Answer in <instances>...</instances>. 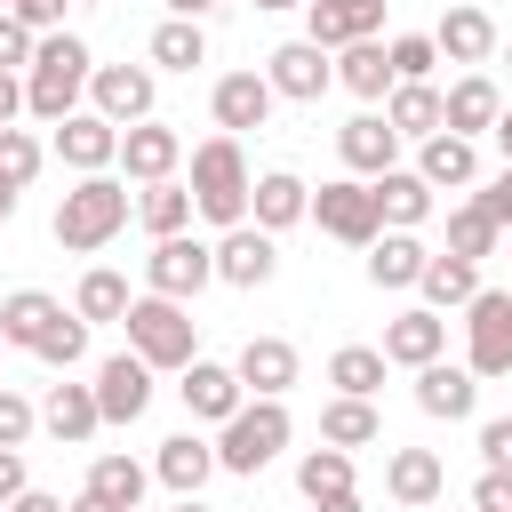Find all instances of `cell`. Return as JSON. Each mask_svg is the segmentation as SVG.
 I'll return each instance as SVG.
<instances>
[{"label":"cell","mask_w":512,"mask_h":512,"mask_svg":"<svg viewBox=\"0 0 512 512\" xmlns=\"http://www.w3.org/2000/svg\"><path fill=\"white\" fill-rule=\"evenodd\" d=\"M16 200H24V192H8V184H0V224H8V216H16Z\"/></svg>","instance_id":"59"},{"label":"cell","mask_w":512,"mask_h":512,"mask_svg":"<svg viewBox=\"0 0 512 512\" xmlns=\"http://www.w3.org/2000/svg\"><path fill=\"white\" fill-rule=\"evenodd\" d=\"M336 160H344V176H384V168H400V136L384 128V112H352L344 128H336Z\"/></svg>","instance_id":"20"},{"label":"cell","mask_w":512,"mask_h":512,"mask_svg":"<svg viewBox=\"0 0 512 512\" xmlns=\"http://www.w3.org/2000/svg\"><path fill=\"white\" fill-rule=\"evenodd\" d=\"M208 248H216V280H224V288H264V280L280 272V240L256 232V224H232V232L208 240Z\"/></svg>","instance_id":"17"},{"label":"cell","mask_w":512,"mask_h":512,"mask_svg":"<svg viewBox=\"0 0 512 512\" xmlns=\"http://www.w3.org/2000/svg\"><path fill=\"white\" fill-rule=\"evenodd\" d=\"M96 416L104 424H136L144 408H152V368L136 360V352H112V360H96Z\"/></svg>","instance_id":"14"},{"label":"cell","mask_w":512,"mask_h":512,"mask_svg":"<svg viewBox=\"0 0 512 512\" xmlns=\"http://www.w3.org/2000/svg\"><path fill=\"white\" fill-rule=\"evenodd\" d=\"M424 264H432V248H424L416 232H376V240H368V280H376V288H416Z\"/></svg>","instance_id":"31"},{"label":"cell","mask_w":512,"mask_h":512,"mask_svg":"<svg viewBox=\"0 0 512 512\" xmlns=\"http://www.w3.org/2000/svg\"><path fill=\"white\" fill-rule=\"evenodd\" d=\"M336 88H352L360 104H384V96H392L384 40H352V48H336Z\"/></svg>","instance_id":"33"},{"label":"cell","mask_w":512,"mask_h":512,"mask_svg":"<svg viewBox=\"0 0 512 512\" xmlns=\"http://www.w3.org/2000/svg\"><path fill=\"white\" fill-rule=\"evenodd\" d=\"M464 368L480 384H504L512 376V288H480L464 304Z\"/></svg>","instance_id":"6"},{"label":"cell","mask_w":512,"mask_h":512,"mask_svg":"<svg viewBox=\"0 0 512 512\" xmlns=\"http://www.w3.org/2000/svg\"><path fill=\"white\" fill-rule=\"evenodd\" d=\"M440 488H448V464H440L432 448H392V456H384V496H392L400 512H424Z\"/></svg>","instance_id":"25"},{"label":"cell","mask_w":512,"mask_h":512,"mask_svg":"<svg viewBox=\"0 0 512 512\" xmlns=\"http://www.w3.org/2000/svg\"><path fill=\"white\" fill-rule=\"evenodd\" d=\"M176 512H208V504H200V496H176Z\"/></svg>","instance_id":"60"},{"label":"cell","mask_w":512,"mask_h":512,"mask_svg":"<svg viewBox=\"0 0 512 512\" xmlns=\"http://www.w3.org/2000/svg\"><path fill=\"white\" fill-rule=\"evenodd\" d=\"M88 72H96V56H88V40L80 32H40V48H32V72H24V112L32 120H72L80 112V96H88Z\"/></svg>","instance_id":"1"},{"label":"cell","mask_w":512,"mask_h":512,"mask_svg":"<svg viewBox=\"0 0 512 512\" xmlns=\"http://www.w3.org/2000/svg\"><path fill=\"white\" fill-rule=\"evenodd\" d=\"M496 240H504V232H496V224H488V216L464 200V208H448V248H440V256H464V264H480V256H496Z\"/></svg>","instance_id":"43"},{"label":"cell","mask_w":512,"mask_h":512,"mask_svg":"<svg viewBox=\"0 0 512 512\" xmlns=\"http://www.w3.org/2000/svg\"><path fill=\"white\" fill-rule=\"evenodd\" d=\"M384 32V0H304V40L312 48H352V40H376Z\"/></svg>","instance_id":"15"},{"label":"cell","mask_w":512,"mask_h":512,"mask_svg":"<svg viewBox=\"0 0 512 512\" xmlns=\"http://www.w3.org/2000/svg\"><path fill=\"white\" fill-rule=\"evenodd\" d=\"M248 152H240V136H208V144H192V176H184V192H192V216H208L216 232H232V224H248Z\"/></svg>","instance_id":"2"},{"label":"cell","mask_w":512,"mask_h":512,"mask_svg":"<svg viewBox=\"0 0 512 512\" xmlns=\"http://www.w3.org/2000/svg\"><path fill=\"white\" fill-rule=\"evenodd\" d=\"M24 120V72H0V128Z\"/></svg>","instance_id":"53"},{"label":"cell","mask_w":512,"mask_h":512,"mask_svg":"<svg viewBox=\"0 0 512 512\" xmlns=\"http://www.w3.org/2000/svg\"><path fill=\"white\" fill-rule=\"evenodd\" d=\"M120 328H128V352L160 376V368H192L200 360V320L184 312V304H168V296H136L128 312H120Z\"/></svg>","instance_id":"5"},{"label":"cell","mask_w":512,"mask_h":512,"mask_svg":"<svg viewBox=\"0 0 512 512\" xmlns=\"http://www.w3.org/2000/svg\"><path fill=\"white\" fill-rule=\"evenodd\" d=\"M472 512H512V472H480L472 480Z\"/></svg>","instance_id":"51"},{"label":"cell","mask_w":512,"mask_h":512,"mask_svg":"<svg viewBox=\"0 0 512 512\" xmlns=\"http://www.w3.org/2000/svg\"><path fill=\"white\" fill-rule=\"evenodd\" d=\"M0 512H64V496H48V488H24L16 504H0Z\"/></svg>","instance_id":"54"},{"label":"cell","mask_w":512,"mask_h":512,"mask_svg":"<svg viewBox=\"0 0 512 512\" xmlns=\"http://www.w3.org/2000/svg\"><path fill=\"white\" fill-rule=\"evenodd\" d=\"M304 216H312V184H304L296 168H264V176L248 184V224H256V232L280 240V232L304 224Z\"/></svg>","instance_id":"16"},{"label":"cell","mask_w":512,"mask_h":512,"mask_svg":"<svg viewBox=\"0 0 512 512\" xmlns=\"http://www.w3.org/2000/svg\"><path fill=\"white\" fill-rule=\"evenodd\" d=\"M72 176H112V160H120V128L104 120V112H72V120H56V144H48Z\"/></svg>","instance_id":"11"},{"label":"cell","mask_w":512,"mask_h":512,"mask_svg":"<svg viewBox=\"0 0 512 512\" xmlns=\"http://www.w3.org/2000/svg\"><path fill=\"white\" fill-rule=\"evenodd\" d=\"M416 296H424V312H464V304L480 296V264H464V256H432L424 280H416Z\"/></svg>","instance_id":"34"},{"label":"cell","mask_w":512,"mask_h":512,"mask_svg":"<svg viewBox=\"0 0 512 512\" xmlns=\"http://www.w3.org/2000/svg\"><path fill=\"white\" fill-rule=\"evenodd\" d=\"M488 144H496V152H504V168H512V104L496 112V128H488Z\"/></svg>","instance_id":"55"},{"label":"cell","mask_w":512,"mask_h":512,"mask_svg":"<svg viewBox=\"0 0 512 512\" xmlns=\"http://www.w3.org/2000/svg\"><path fill=\"white\" fill-rule=\"evenodd\" d=\"M312 224H320L328 240H344V248H368V240L384 232V216H376V192H368L360 176H328V184L312 192Z\"/></svg>","instance_id":"8"},{"label":"cell","mask_w":512,"mask_h":512,"mask_svg":"<svg viewBox=\"0 0 512 512\" xmlns=\"http://www.w3.org/2000/svg\"><path fill=\"white\" fill-rule=\"evenodd\" d=\"M296 440V416H288V400H240L224 424H216V472H240V480H256L280 448Z\"/></svg>","instance_id":"4"},{"label":"cell","mask_w":512,"mask_h":512,"mask_svg":"<svg viewBox=\"0 0 512 512\" xmlns=\"http://www.w3.org/2000/svg\"><path fill=\"white\" fill-rule=\"evenodd\" d=\"M480 464L488 472H512V416H488L480 424Z\"/></svg>","instance_id":"49"},{"label":"cell","mask_w":512,"mask_h":512,"mask_svg":"<svg viewBox=\"0 0 512 512\" xmlns=\"http://www.w3.org/2000/svg\"><path fill=\"white\" fill-rule=\"evenodd\" d=\"M368 440H384L376 400H344V392H336V400L320 408V448H344V456H352V448H368Z\"/></svg>","instance_id":"35"},{"label":"cell","mask_w":512,"mask_h":512,"mask_svg":"<svg viewBox=\"0 0 512 512\" xmlns=\"http://www.w3.org/2000/svg\"><path fill=\"white\" fill-rule=\"evenodd\" d=\"M368 192H376L384 232H416V224L432 216V184H424L416 168H384V176H368Z\"/></svg>","instance_id":"28"},{"label":"cell","mask_w":512,"mask_h":512,"mask_svg":"<svg viewBox=\"0 0 512 512\" xmlns=\"http://www.w3.org/2000/svg\"><path fill=\"white\" fill-rule=\"evenodd\" d=\"M32 488V472H24V448H0V504H16Z\"/></svg>","instance_id":"52"},{"label":"cell","mask_w":512,"mask_h":512,"mask_svg":"<svg viewBox=\"0 0 512 512\" xmlns=\"http://www.w3.org/2000/svg\"><path fill=\"white\" fill-rule=\"evenodd\" d=\"M296 488H304V504L344 496V488H352V456H344V448H304V456H296Z\"/></svg>","instance_id":"42"},{"label":"cell","mask_w":512,"mask_h":512,"mask_svg":"<svg viewBox=\"0 0 512 512\" xmlns=\"http://www.w3.org/2000/svg\"><path fill=\"white\" fill-rule=\"evenodd\" d=\"M376 352H384V368H432V360L448 352V320H440V312H424V304H408V312L384 328V344H376Z\"/></svg>","instance_id":"22"},{"label":"cell","mask_w":512,"mask_h":512,"mask_svg":"<svg viewBox=\"0 0 512 512\" xmlns=\"http://www.w3.org/2000/svg\"><path fill=\"white\" fill-rule=\"evenodd\" d=\"M32 360H40V368H64V376H72V368L88 360V320H80V312H56V320L40 328V344H32Z\"/></svg>","instance_id":"41"},{"label":"cell","mask_w":512,"mask_h":512,"mask_svg":"<svg viewBox=\"0 0 512 512\" xmlns=\"http://www.w3.org/2000/svg\"><path fill=\"white\" fill-rule=\"evenodd\" d=\"M232 376H240V392H248V400H288V384L304 376V360H296V344H288V336H248V344H240V360H232Z\"/></svg>","instance_id":"13"},{"label":"cell","mask_w":512,"mask_h":512,"mask_svg":"<svg viewBox=\"0 0 512 512\" xmlns=\"http://www.w3.org/2000/svg\"><path fill=\"white\" fill-rule=\"evenodd\" d=\"M432 48H440V64H464V72H480L488 56H496V16L488 8H448L440 24H432Z\"/></svg>","instance_id":"21"},{"label":"cell","mask_w":512,"mask_h":512,"mask_svg":"<svg viewBox=\"0 0 512 512\" xmlns=\"http://www.w3.org/2000/svg\"><path fill=\"white\" fill-rule=\"evenodd\" d=\"M416 176L432 184V192H464V184H480V144L472 136H424L416 144Z\"/></svg>","instance_id":"26"},{"label":"cell","mask_w":512,"mask_h":512,"mask_svg":"<svg viewBox=\"0 0 512 512\" xmlns=\"http://www.w3.org/2000/svg\"><path fill=\"white\" fill-rule=\"evenodd\" d=\"M64 512H112V504H104V496H88V488H80V496H72V504H64Z\"/></svg>","instance_id":"58"},{"label":"cell","mask_w":512,"mask_h":512,"mask_svg":"<svg viewBox=\"0 0 512 512\" xmlns=\"http://www.w3.org/2000/svg\"><path fill=\"white\" fill-rule=\"evenodd\" d=\"M272 88H264V72H224L216 88H208V112H216V136H248V128H264L272 120Z\"/></svg>","instance_id":"18"},{"label":"cell","mask_w":512,"mask_h":512,"mask_svg":"<svg viewBox=\"0 0 512 512\" xmlns=\"http://www.w3.org/2000/svg\"><path fill=\"white\" fill-rule=\"evenodd\" d=\"M136 224L152 232V240H168V232H192V192L168 176V184H136Z\"/></svg>","instance_id":"38"},{"label":"cell","mask_w":512,"mask_h":512,"mask_svg":"<svg viewBox=\"0 0 512 512\" xmlns=\"http://www.w3.org/2000/svg\"><path fill=\"white\" fill-rule=\"evenodd\" d=\"M0 16H16V0H0Z\"/></svg>","instance_id":"63"},{"label":"cell","mask_w":512,"mask_h":512,"mask_svg":"<svg viewBox=\"0 0 512 512\" xmlns=\"http://www.w3.org/2000/svg\"><path fill=\"white\" fill-rule=\"evenodd\" d=\"M496 112H504V88H496L488 72H464V80L440 88V128H448V136H472V144H480V136L496 128Z\"/></svg>","instance_id":"19"},{"label":"cell","mask_w":512,"mask_h":512,"mask_svg":"<svg viewBox=\"0 0 512 512\" xmlns=\"http://www.w3.org/2000/svg\"><path fill=\"white\" fill-rule=\"evenodd\" d=\"M312 512H368V504H360V488H344V496H320Z\"/></svg>","instance_id":"57"},{"label":"cell","mask_w":512,"mask_h":512,"mask_svg":"<svg viewBox=\"0 0 512 512\" xmlns=\"http://www.w3.org/2000/svg\"><path fill=\"white\" fill-rule=\"evenodd\" d=\"M176 392H184V408H192V416H200V424H224V416H232V408H240V400H248V392H240V376H232V368H224V360H192V368H184V384H176Z\"/></svg>","instance_id":"29"},{"label":"cell","mask_w":512,"mask_h":512,"mask_svg":"<svg viewBox=\"0 0 512 512\" xmlns=\"http://www.w3.org/2000/svg\"><path fill=\"white\" fill-rule=\"evenodd\" d=\"M144 56H152V72H200V64H208V32L184 24V16H168V24H152Z\"/></svg>","instance_id":"36"},{"label":"cell","mask_w":512,"mask_h":512,"mask_svg":"<svg viewBox=\"0 0 512 512\" xmlns=\"http://www.w3.org/2000/svg\"><path fill=\"white\" fill-rule=\"evenodd\" d=\"M128 216H136V200H128L120 176H80V184L56 200V248L96 256V248H112V240L128 232Z\"/></svg>","instance_id":"3"},{"label":"cell","mask_w":512,"mask_h":512,"mask_svg":"<svg viewBox=\"0 0 512 512\" xmlns=\"http://www.w3.org/2000/svg\"><path fill=\"white\" fill-rule=\"evenodd\" d=\"M224 0H168V16H184V24H200V16H216Z\"/></svg>","instance_id":"56"},{"label":"cell","mask_w":512,"mask_h":512,"mask_svg":"<svg viewBox=\"0 0 512 512\" xmlns=\"http://www.w3.org/2000/svg\"><path fill=\"white\" fill-rule=\"evenodd\" d=\"M56 312H64V304H56L48 288H16V296H0V344L32 352V344H40V328H48Z\"/></svg>","instance_id":"37"},{"label":"cell","mask_w":512,"mask_h":512,"mask_svg":"<svg viewBox=\"0 0 512 512\" xmlns=\"http://www.w3.org/2000/svg\"><path fill=\"white\" fill-rule=\"evenodd\" d=\"M128 304H136V296H128V280H120L112 264H96V272H80V288H72V312H80L88 328H96V320H120Z\"/></svg>","instance_id":"40"},{"label":"cell","mask_w":512,"mask_h":512,"mask_svg":"<svg viewBox=\"0 0 512 512\" xmlns=\"http://www.w3.org/2000/svg\"><path fill=\"white\" fill-rule=\"evenodd\" d=\"M328 384H336L344 400H376V392H384V352H376V344H336V352H328Z\"/></svg>","instance_id":"39"},{"label":"cell","mask_w":512,"mask_h":512,"mask_svg":"<svg viewBox=\"0 0 512 512\" xmlns=\"http://www.w3.org/2000/svg\"><path fill=\"white\" fill-rule=\"evenodd\" d=\"M256 8H304V0H256Z\"/></svg>","instance_id":"61"},{"label":"cell","mask_w":512,"mask_h":512,"mask_svg":"<svg viewBox=\"0 0 512 512\" xmlns=\"http://www.w3.org/2000/svg\"><path fill=\"white\" fill-rule=\"evenodd\" d=\"M208 280H216V248H208V240H192V232H168V240H152V256H144V296L192 304Z\"/></svg>","instance_id":"7"},{"label":"cell","mask_w":512,"mask_h":512,"mask_svg":"<svg viewBox=\"0 0 512 512\" xmlns=\"http://www.w3.org/2000/svg\"><path fill=\"white\" fill-rule=\"evenodd\" d=\"M208 472H216V440H200V432H168L160 456H152V480H160L168 496H200Z\"/></svg>","instance_id":"24"},{"label":"cell","mask_w":512,"mask_h":512,"mask_svg":"<svg viewBox=\"0 0 512 512\" xmlns=\"http://www.w3.org/2000/svg\"><path fill=\"white\" fill-rule=\"evenodd\" d=\"M384 64H392V88H400V80H432L440 48H432V32H392V40H384Z\"/></svg>","instance_id":"45"},{"label":"cell","mask_w":512,"mask_h":512,"mask_svg":"<svg viewBox=\"0 0 512 512\" xmlns=\"http://www.w3.org/2000/svg\"><path fill=\"white\" fill-rule=\"evenodd\" d=\"M40 168H48V144H40L32 128H0V184H8V192H24Z\"/></svg>","instance_id":"44"},{"label":"cell","mask_w":512,"mask_h":512,"mask_svg":"<svg viewBox=\"0 0 512 512\" xmlns=\"http://www.w3.org/2000/svg\"><path fill=\"white\" fill-rule=\"evenodd\" d=\"M64 8H72V0H16V24L40 40V32H64Z\"/></svg>","instance_id":"50"},{"label":"cell","mask_w":512,"mask_h":512,"mask_svg":"<svg viewBox=\"0 0 512 512\" xmlns=\"http://www.w3.org/2000/svg\"><path fill=\"white\" fill-rule=\"evenodd\" d=\"M384 128H392L400 144L440 136V88H432V80H400V88L384 96Z\"/></svg>","instance_id":"30"},{"label":"cell","mask_w":512,"mask_h":512,"mask_svg":"<svg viewBox=\"0 0 512 512\" xmlns=\"http://www.w3.org/2000/svg\"><path fill=\"white\" fill-rule=\"evenodd\" d=\"M472 208H480V216H488L496 232H512V168H496V176H488V184L472 192Z\"/></svg>","instance_id":"47"},{"label":"cell","mask_w":512,"mask_h":512,"mask_svg":"<svg viewBox=\"0 0 512 512\" xmlns=\"http://www.w3.org/2000/svg\"><path fill=\"white\" fill-rule=\"evenodd\" d=\"M40 432H48V440H64V448H88V440L104 432L96 392H88V384H48V400H40Z\"/></svg>","instance_id":"27"},{"label":"cell","mask_w":512,"mask_h":512,"mask_svg":"<svg viewBox=\"0 0 512 512\" xmlns=\"http://www.w3.org/2000/svg\"><path fill=\"white\" fill-rule=\"evenodd\" d=\"M504 64H512V48H504Z\"/></svg>","instance_id":"64"},{"label":"cell","mask_w":512,"mask_h":512,"mask_svg":"<svg viewBox=\"0 0 512 512\" xmlns=\"http://www.w3.org/2000/svg\"><path fill=\"white\" fill-rule=\"evenodd\" d=\"M264 88L288 96V104H320V96L336 88V56L312 48V40H280V48L264 56Z\"/></svg>","instance_id":"10"},{"label":"cell","mask_w":512,"mask_h":512,"mask_svg":"<svg viewBox=\"0 0 512 512\" xmlns=\"http://www.w3.org/2000/svg\"><path fill=\"white\" fill-rule=\"evenodd\" d=\"M144 488H152V464L120 456V448H104V456L88 464V496H104L112 512H136V504H144Z\"/></svg>","instance_id":"32"},{"label":"cell","mask_w":512,"mask_h":512,"mask_svg":"<svg viewBox=\"0 0 512 512\" xmlns=\"http://www.w3.org/2000/svg\"><path fill=\"white\" fill-rule=\"evenodd\" d=\"M32 432H40V408H32L24 392H8V384H0V448H24Z\"/></svg>","instance_id":"46"},{"label":"cell","mask_w":512,"mask_h":512,"mask_svg":"<svg viewBox=\"0 0 512 512\" xmlns=\"http://www.w3.org/2000/svg\"><path fill=\"white\" fill-rule=\"evenodd\" d=\"M32 48H40V40H32L16 16H0V72H32Z\"/></svg>","instance_id":"48"},{"label":"cell","mask_w":512,"mask_h":512,"mask_svg":"<svg viewBox=\"0 0 512 512\" xmlns=\"http://www.w3.org/2000/svg\"><path fill=\"white\" fill-rule=\"evenodd\" d=\"M416 408L440 416V424H464L480 408V376L464 360H432V368H416Z\"/></svg>","instance_id":"23"},{"label":"cell","mask_w":512,"mask_h":512,"mask_svg":"<svg viewBox=\"0 0 512 512\" xmlns=\"http://www.w3.org/2000/svg\"><path fill=\"white\" fill-rule=\"evenodd\" d=\"M152 96H160V72L152 64H96L88 72V112H104L112 128L152 120Z\"/></svg>","instance_id":"9"},{"label":"cell","mask_w":512,"mask_h":512,"mask_svg":"<svg viewBox=\"0 0 512 512\" xmlns=\"http://www.w3.org/2000/svg\"><path fill=\"white\" fill-rule=\"evenodd\" d=\"M112 168H128V184H168L184 168V136L168 120H136V128H120V160Z\"/></svg>","instance_id":"12"},{"label":"cell","mask_w":512,"mask_h":512,"mask_svg":"<svg viewBox=\"0 0 512 512\" xmlns=\"http://www.w3.org/2000/svg\"><path fill=\"white\" fill-rule=\"evenodd\" d=\"M72 8H104V0H72Z\"/></svg>","instance_id":"62"}]
</instances>
